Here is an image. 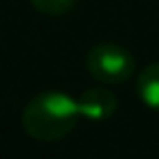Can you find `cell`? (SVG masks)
Wrapping results in <instances>:
<instances>
[{
	"mask_svg": "<svg viewBox=\"0 0 159 159\" xmlns=\"http://www.w3.org/2000/svg\"><path fill=\"white\" fill-rule=\"evenodd\" d=\"M136 90H139L141 102H143L148 108H152V111L159 113V62L148 65L143 72L139 74Z\"/></svg>",
	"mask_w": 159,
	"mask_h": 159,
	"instance_id": "obj_4",
	"label": "cell"
},
{
	"mask_svg": "<svg viewBox=\"0 0 159 159\" xmlns=\"http://www.w3.org/2000/svg\"><path fill=\"white\" fill-rule=\"evenodd\" d=\"M81 118L79 102L65 92H39L23 108V129L30 139L58 141L69 134Z\"/></svg>",
	"mask_w": 159,
	"mask_h": 159,
	"instance_id": "obj_1",
	"label": "cell"
},
{
	"mask_svg": "<svg viewBox=\"0 0 159 159\" xmlns=\"http://www.w3.org/2000/svg\"><path fill=\"white\" fill-rule=\"evenodd\" d=\"M76 102H79L81 118L95 120V122H102V120L111 118L118 108V99L108 90H104V88H90Z\"/></svg>",
	"mask_w": 159,
	"mask_h": 159,
	"instance_id": "obj_3",
	"label": "cell"
},
{
	"mask_svg": "<svg viewBox=\"0 0 159 159\" xmlns=\"http://www.w3.org/2000/svg\"><path fill=\"white\" fill-rule=\"evenodd\" d=\"M85 67L99 83H125L134 74V58L127 48L102 42L88 51Z\"/></svg>",
	"mask_w": 159,
	"mask_h": 159,
	"instance_id": "obj_2",
	"label": "cell"
},
{
	"mask_svg": "<svg viewBox=\"0 0 159 159\" xmlns=\"http://www.w3.org/2000/svg\"><path fill=\"white\" fill-rule=\"evenodd\" d=\"M30 2L42 14H65L74 7L76 0H30Z\"/></svg>",
	"mask_w": 159,
	"mask_h": 159,
	"instance_id": "obj_5",
	"label": "cell"
}]
</instances>
